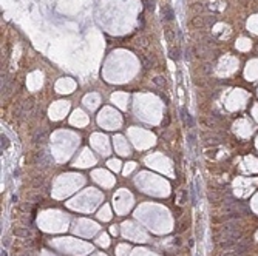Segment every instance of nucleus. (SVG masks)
Returning a JSON list of instances; mask_svg holds the SVG:
<instances>
[{
  "label": "nucleus",
  "instance_id": "1",
  "mask_svg": "<svg viewBox=\"0 0 258 256\" xmlns=\"http://www.w3.org/2000/svg\"><path fill=\"white\" fill-rule=\"evenodd\" d=\"M192 26H195V28H204V26H207V17H201V15H196V17L192 19Z\"/></svg>",
  "mask_w": 258,
  "mask_h": 256
},
{
  "label": "nucleus",
  "instance_id": "2",
  "mask_svg": "<svg viewBox=\"0 0 258 256\" xmlns=\"http://www.w3.org/2000/svg\"><path fill=\"white\" fill-rule=\"evenodd\" d=\"M181 114H182V121H184L187 125H189V127L192 128L193 127V119H192V116L189 113H187V110L186 108H181Z\"/></svg>",
  "mask_w": 258,
  "mask_h": 256
},
{
  "label": "nucleus",
  "instance_id": "3",
  "mask_svg": "<svg viewBox=\"0 0 258 256\" xmlns=\"http://www.w3.org/2000/svg\"><path fill=\"white\" fill-rule=\"evenodd\" d=\"M162 14H164V17L167 19V20H172V19H173V9H172L170 6H164Z\"/></svg>",
  "mask_w": 258,
  "mask_h": 256
},
{
  "label": "nucleus",
  "instance_id": "4",
  "mask_svg": "<svg viewBox=\"0 0 258 256\" xmlns=\"http://www.w3.org/2000/svg\"><path fill=\"white\" fill-rule=\"evenodd\" d=\"M170 57L173 59V60H179L181 56H179V50H178V48H176V50H175V48H173V50H170Z\"/></svg>",
  "mask_w": 258,
  "mask_h": 256
},
{
  "label": "nucleus",
  "instance_id": "5",
  "mask_svg": "<svg viewBox=\"0 0 258 256\" xmlns=\"http://www.w3.org/2000/svg\"><path fill=\"white\" fill-rule=\"evenodd\" d=\"M2 150H5V148H8V145H9V140H8V137L5 134H2Z\"/></svg>",
  "mask_w": 258,
  "mask_h": 256
},
{
  "label": "nucleus",
  "instance_id": "6",
  "mask_svg": "<svg viewBox=\"0 0 258 256\" xmlns=\"http://www.w3.org/2000/svg\"><path fill=\"white\" fill-rule=\"evenodd\" d=\"M147 9H150V11L155 9V0H147Z\"/></svg>",
  "mask_w": 258,
  "mask_h": 256
},
{
  "label": "nucleus",
  "instance_id": "7",
  "mask_svg": "<svg viewBox=\"0 0 258 256\" xmlns=\"http://www.w3.org/2000/svg\"><path fill=\"white\" fill-rule=\"evenodd\" d=\"M155 83H156V85H161V86H162V85H164L165 82L162 80V77H156V79H155Z\"/></svg>",
  "mask_w": 258,
  "mask_h": 256
},
{
  "label": "nucleus",
  "instance_id": "8",
  "mask_svg": "<svg viewBox=\"0 0 258 256\" xmlns=\"http://www.w3.org/2000/svg\"><path fill=\"white\" fill-rule=\"evenodd\" d=\"M165 32H167V37H169V40H172V39H173V32H172V29H169V28H167V31H165Z\"/></svg>",
  "mask_w": 258,
  "mask_h": 256
},
{
  "label": "nucleus",
  "instance_id": "9",
  "mask_svg": "<svg viewBox=\"0 0 258 256\" xmlns=\"http://www.w3.org/2000/svg\"><path fill=\"white\" fill-rule=\"evenodd\" d=\"M2 256H6V252H3V253H2Z\"/></svg>",
  "mask_w": 258,
  "mask_h": 256
}]
</instances>
